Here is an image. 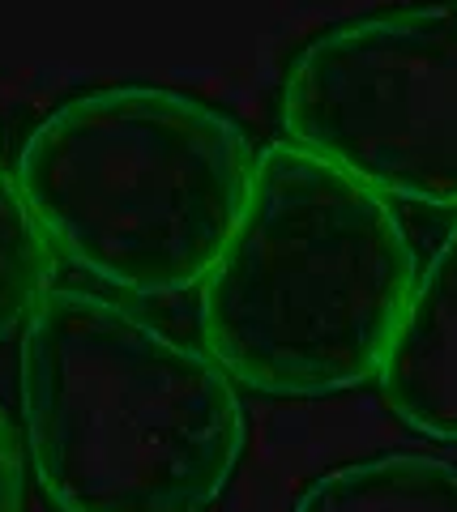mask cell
I'll use <instances>...</instances> for the list:
<instances>
[{"label": "cell", "mask_w": 457, "mask_h": 512, "mask_svg": "<svg viewBox=\"0 0 457 512\" xmlns=\"http://www.w3.org/2000/svg\"><path fill=\"white\" fill-rule=\"evenodd\" d=\"M278 116L299 150L385 201L457 210V0L321 30L291 60Z\"/></svg>", "instance_id": "277c9868"}, {"label": "cell", "mask_w": 457, "mask_h": 512, "mask_svg": "<svg viewBox=\"0 0 457 512\" xmlns=\"http://www.w3.org/2000/svg\"><path fill=\"white\" fill-rule=\"evenodd\" d=\"M376 380L398 423L457 444V218L419 269Z\"/></svg>", "instance_id": "5b68a950"}, {"label": "cell", "mask_w": 457, "mask_h": 512, "mask_svg": "<svg viewBox=\"0 0 457 512\" xmlns=\"http://www.w3.org/2000/svg\"><path fill=\"white\" fill-rule=\"evenodd\" d=\"M295 512H457V466L428 453H381L312 478Z\"/></svg>", "instance_id": "8992f818"}, {"label": "cell", "mask_w": 457, "mask_h": 512, "mask_svg": "<svg viewBox=\"0 0 457 512\" xmlns=\"http://www.w3.org/2000/svg\"><path fill=\"white\" fill-rule=\"evenodd\" d=\"M22 436L56 512H210L240 470L235 380L124 303L47 286L22 325Z\"/></svg>", "instance_id": "6da1fadb"}, {"label": "cell", "mask_w": 457, "mask_h": 512, "mask_svg": "<svg viewBox=\"0 0 457 512\" xmlns=\"http://www.w3.org/2000/svg\"><path fill=\"white\" fill-rule=\"evenodd\" d=\"M52 278V244L22 201L13 175H0V342L26 325Z\"/></svg>", "instance_id": "52a82bcc"}, {"label": "cell", "mask_w": 457, "mask_h": 512, "mask_svg": "<svg viewBox=\"0 0 457 512\" xmlns=\"http://www.w3.org/2000/svg\"><path fill=\"white\" fill-rule=\"evenodd\" d=\"M26 504V470H22V444L9 414L0 410V512H22Z\"/></svg>", "instance_id": "ba28073f"}, {"label": "cell", "mask_w": 457, "mask_h": 512, "mask_svg": "<svg viewBox=\"0 0 457 512\" xmlns=\"http://www.w3.org/2000/svg\"><path fill=\"white\" fill-rule=\"evenodd\" d=\"M415 278L393 201L282 141L201 282V338L235 384L334 397L381 372Z\"/></svg>", "instance_id": "7a4b0ae2"}, {"label": "cell", "mask_w": 457, "mask_h": 512, "mask_svg": "<svg viewBox=\"0 0 457 512\" xmlns=\"http://www.w3.org/2000/svg\"><path fill=\"white\" fill-rule=\"evenodd\" d=\"M257 171L244 128L180 90L107 86L56 107L13 167L52 252L133 299L206 282Z\"/></svg>", "instance_id": "3957f363"}]
</instances>
